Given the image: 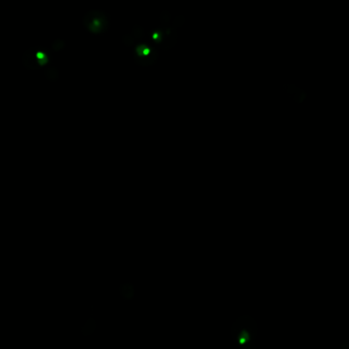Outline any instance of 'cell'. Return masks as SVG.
I'll return each instance as SVG.
<instances>
[{"label": "cell", "mask_w": 349, "mask_h": 349, "mask_svg": "<svg viewBox=\"0 0 349 349\" xmlns=\"http://www.w3.org/2000/svg\"><path fill=\"white\" fill-rule=\"evenodd\" d=\"M257 324L251 316L242 315L236 319L232 328V336L240 349H256L255 340L257 337Z\"/></svg>", "instance_id": "obj_1"}, {"label": "cell", "mask_w": 349, "mask_h": 349, "mask_svg": "<svg viewBox=\"0 0 349 349\" xmlns=\"http://www.w3.org/2000/svg\"><path fill=\"white\" fill-rule=\"evenodd\" d=\"M51 53L45 47H31L23 53L22 64L25 68L38 71L50 63Z\"/></svg>", "instance_id": "obj_2"}, {"label": "cell", "mask_w": 349, "mask_h": 349, "mask_svg": "<svg viewBox=\"0 0 349 349\" xmlns=\"http://www.w3.org/2000/svg\"><path fill=\"white\" fill-rule=\"evenodd\" d=\"M82 24L91 34L102 35L110 28V18L102 10L92 9L85 13Z\"/></svg>", "instance_id": "obj_3"}, {"label": "cell", "mask_w": 349, "mask_h": 349, "mask_svg": "<svg viewBox=\"0 0 349 349\" xmlns=\"http://www.w3.org/2000/svg\"><path fill=\"white\" fill-rule=\"evenodd\" d=\"M44 75L47 78V80H49V81L57 82L60 78V71L58 69V67L48 65L46 67V69L44 70Z\"/></svg>", "instance_id": "obj_4"}, {"label": "cell", "mask_w": 349, "mask_h": 349, "mask_svg": "<svg viewBox=\"0 0 349 349\" xmlns=\"http://www.w3.org/2000/svg\"><path fill=\"white\" fill-rule=\"evenodd\" d=\"M121 294L126 299H132L134 296V288L130 284H126L121 287Z\"/></svg>", "instance_id": "obj_5"}, {"label": "cell", "mask_w": 349, "mask_h": 349, "mask_svg": "<svg viewBox=\"0 0 349 349\" xmlns=\"http://www.w3.org/2000/svg\"><path fill=\"white\" fill-rule=\"evenodd\" d=\"M65 47V41L63 39H57L51 44V48L53 51H60Z\"/></svg>", "instance_id": "obj_6"}, {"label": "cell", "mask_w": 349, "mask_h": 349, "mask_svg": "<svg viewBox=\"0 0 349 349\" xmlns=\"http://www.w3.org/2000/svg\"><path fill=\"white\" fill-rule=\"evenodd\" d=\"M122 42L126 45V46H131L132 44H133V42H134V38H133V36L131 35V34H126V35H124L123 37H122Z\"/></svg>", "instance_id": "obj_7"}, {"label": "cell", "mask_w": 349, "mask_h": 349, "mask_svg": "<svg viewBox=\"0 0 349 349\" xmlns=\"http://www.w3.org/2000/svg\"><path fill=\"white\" fill-rule=\"evenodd\" d=\"M340 349H349V344H348V340L345 339L340 343Z\"/></svg>", "instance_id": "obj_8"}]
</instances>
